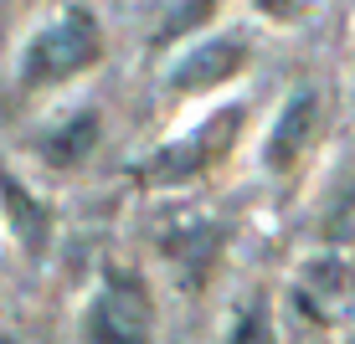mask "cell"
Instances as JSON below:
<instances>
[{
  "label": "cell",
  "mask_w": 355,
  "mask_h": 344,
  "mask_svg": "<svg viewBox=\"0 0 355 344\" xmlns=\"http://www.w3.org/2000/svg\"><path fill=\"white\" fill-rule=\"evenodd\" d=\"M98 57V26L93 16H83V10H67V16H57L46 31L31 36L26 46V82H57V78H72L78 67H88Z\"/></svg>",
  "instance_id": "cell-1"
},
{
  "label": "cell",
  "mask_w": 355,
  "mask_h": 344,
  "mask_svg": "<svg viewBox=\"0 0 355 344\" xmlns=\"http://www.w3.org/2000/svg\"><path fill=\"white\" fill-rule=\"evenodd\" d=\"M150 293L134 278H108V288L88 309V344H150Z\"/></svg>",
  "instance_id": "cell-2"
},
{
  "label": "cell",
  "mask_w": 355,
  "mask_h": 344,
  "mask_svg": "<svg viewBox=\"0 0 355 344\" xmlns=\"http://www.w3.org/2000/svg\"><path fill=\"white\" fill-rule=\"evenodd\" d=\"M237 124H242V108H222V114L206 118L191 139H180V144H170V150L155 154L150 170H144V180H155V185H175V180H186V175H196V170H206L216 154H227V144H232V134H237Z\"/></svg>",
  "instance_id": "cell-3"
},
{
  "label": "cell",
  "mask_w": 355,
  "mask_h": 344,
  "mask_svg": "<svg viewBox=\"0 0 355 344\" xmlns=\"http://www.w3.org/2000/svg\"><path fill=\"white\" fill-rule=\"evenodd\" d=\"M242 62H248V46H242L237 36H211V42H201L191 57H180L175 72H170V82H175L180 93H201V88L227 82Z\"/></svg>",
  "instance_id": "cell-4"
},
{
  "label": "cell",
  "mask_w": 355,
  "mask_h": 344,
  "mask_svg": "<svg viewBox=\"0 0 355 344\" xmlns=\"http://www.w3.org/2000/svg\"><path fill=\"white\" fill-rule=\"evenodd\" d=\"M314 124H320V98H314V93H299L284 114H278V129H273V139H268V165H273V170H288L293 159L304 154V144L314 139Z\"/></svg>",
  "instance_id": "cell-5"
},
{
  "label": "cell",
  "mask_w": 355,
  "mask_h": 344,
  "mask_svg": "<svg viewBox=\"0 0 355 344\" xmlns=\"http://www.w3.org/2000/svg\"><path fill=\"white\" fill-rule=\"evenodd\" d=\"M93 144H98V118H93V114H78V118H67V124L57 129L42 150H46V159H52V165H78Z\"/></svg>",
  "instance_id": "cell-6"
},
{
  "label": "cell",
  "mask_w": 355,
  "mask_h": 344,
  "mask_svg": "<svg viewBox=\"0 0 355 344\" xmlns=\"http://www.w3.org/2000/svg\"><path fill=\"white\" fill-rule=\"evenodd\" d=\"M0 195H6V216H10V226H16V237L26 242V247H42L46 242V211L16 185V180H0Z\"/></svg>",
  "instance_id": "cell-7"
},
{
  "label": "cell",
  "mask_w": 355,
  "mask_h": 344,
  "mask_svg": "<svg viewBox=\"0 0 355 344\" xmlns=\"http://www.w3.org/2000/svg\"><path fill=\"white\" fill-rule=\"evenodd\" d=\"M227 344H273V318H268V303H248V314L237 318V329H232Z\"/></svg>",
  "instance_id": "cell-8"
}]
</instances>
